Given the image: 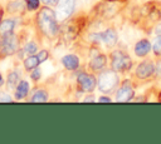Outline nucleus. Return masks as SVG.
<instances>
[{
	"mask_svg": "<svg viewBox=\"0 0 161 144\" xmlns=\"http://www.w3.org/2000/svg\"><path fill=\"white\" fill-rule=\"evenodd\" d=\"M152 50L156 55H161V34L155 36L152 41Z\"/></svg>",
	"mask_w": 161,
	"mask_h": 144,
	"instance_id": "obj_18",
	"label": "nucleus"
},
{
	"mask_svg": "<svg viewBox=\"0 0 161 144\" xmlns=\"http://www.w3.org/2000/svg\"><path fill=\"white\" fill-rule=\"evenodd\" d=\"M74 8H75V0H60V3H58V9L55 13L57 19L59 21L65 20L74 11Z\"/></svg>",
	"mask_w": 161,
	"mask_h": 144,
	"instance_id": "obj_6",
	"label": "nucleus"
},
{
	"mask_svg": "<svg viewBox=\"0 0 161 144\" xmlns=\"http://www.w3.org/2000/svg\"><path fill=\"white\" fill-rule=\"evenodd\" d=\"M155 70H156V71H157L158 74H161V61H160V63L157 64V69H155Z\"/></svg>",
	"mask_w": 161,
	"mask_h": 144,
	"instance_id": "obj_27",
	"label": "nucleus"
},
{
	"mask_svg": "<svg viewBox=\"0 0 161 144\" xmlns=\"http://www.w3.org/2000/svg\"><path fill=\"white\" fill-rule=\"evenodd\" d=\"M62 64L68 70H75L79 66V59L73 54H68L62 58Z\"/></svg>",
	"mask_w": 161,
	"mask_h": 144,
	"instance_id": "obj_10",
	"label": "nucleus"
},
{
	"mask_svg": "<svg viewBox=\"0 0 161 144\" xmlns=\"http://www.w3.org/2000/svg\"><path fill=\"white\" fill-rule=\"evenodd\" d=\"M151 50V44L148 40L146 39H142L140 40L136 45H135V54L137 56H145L148 54V51Z\"/></svg>",
	"mask_w": 161,
	"mask_h": 144,
	"instance_id": "obj_11",
	"label": "nucleus"
},
{
	"mask_svg": "<svg viewBox=\"0 0 161 144\" xmlns=\"http://www.w3.org/2000/svg\"><path fill=\"white\" fill-rule=\"evenodd\" d=\"M0 101H11V98L8 96L5 93H3V95L0 96Z\"/></svg>",
	"mask_w": 161,
	"mask_h": 144,
	"instance_id": "obj_24",
	"label": "nucleus"
},
{
	"mask_svg": "<svg viewBox=\"0 0 161 144\" xmlns=\"http://www.w3.org/2000/svg\"><path fill=\"white\" fill-rule=\"evenodd\" d=\"M36 56H38L39 61H40V63H43V61H45V60L48 59V51H47V50H42Z\"/></svg>",
	"mask_w": 161,
	"mask_h": 144,
	"instance_id": "obj_21",
	"label": "nucleus"
},
{
	"mask_svg": "<svg viewBox=\"0 0 161 144\" xmlns=\"http://www.w3.org/2000/svg\"><path fill=\"white\" fill-rule=\"evenodd\" d=\"M18 81H19V74H18V71L10 73L9 76H8V86L10 89H14L15 85L18 84Z\"/></svg>",
	"mask_w": 161,
	"mask_h": 144,
	"instance_id": "obj_17",
	"label": "nucleus"
},
{
	"mask_svg": "<svg viewBox=\"0 0 161 144\" xmlns=\"http://www.w3.org/2000/svg\"><path fill=\"white\" fill-rule=\"evenodd\" d=\"M132 96H133V89H132L130 81H123L122 86L117 91L116 100L118 103H125V101H130L132 99Z\"/></svg>",
	"mask_w": 161,
	"mask_h": 144,
	"instance_id": "obj_8",
	"label": "nucleus"
},
{
	"mask_svg": "<svg viewBox=\"0 0 161 144\" xmlns=\"http://www.w3.org/2000/svg\"><path fill=\"white\" fill-rule=\"evenodd\" d=\"M45 5H50V6H55V5H58V3H59V0H42Z\"/></svg>",
	"mask_w": 161,
	"mask_h": 144,
	"instance_id": "obj_23",
	"label": "nucleus"
},
{
	"mask_svg": "<svg viewBox=\"0 0 161 144\" xmlns=\"http://www.w3.org/2000/svg\"><path fill=\"white\" fill-rule=\"evenodd\" d=\"M18 49V39L13 33L6 34L0 40V51L3 55H11Z\"/></svg>",
	"mask_w": 161,
	"mask_h": 144,
	"instance_id": "obj_5",
	"label": "nucleus"
},
{
	"mask_svg": "<svg viewBox=\"0 0 161 144\" xmlns=\"http://www.w3.org/2000/svg\"><path fill=\"white\" fill-rule=\"evenodd\" d=\"M89 40L93 43H103L108 46H112L117 43V33L113 29H107L103 33H94L89 36Z\"/></svg>",
	"mask_w": 161,
	"mask_h": 144,
	"instance_id": "obj_4",
	"label": "nucleus"
},
{
	"mask_svg": "<svg viewBox=\"0 0 161 144\" xmlns=\"http://www.w3.org/2000/svg\"><path fill=\"white\" fill-rule=\"evenodd\" d=\"M29 91V84L28 81H20L16 86V90H15V98L16 99H23L26 96Z\"/></svg>",
	"mask_w": 161,
	"mask_h": 144,
	"instance_id": "obj_13",
	"label": "nucleus"
},
{
	"mask_svg": "<svg viewBox=\"0 0 161 144\" xmlns=\"http://www.w3.org/2000/svg\"><path fill=\"white\" fill-rule=\"evenodd\" d=\"M156 34H157V35L161 34V24H158V25L156 26Z\"/></svg>",
	"mask_w": 161,
	"mask_h": 144,
	"instance_id": "obj_26",
	"label": "nucleus"
},
{
	"mask_svg": "<svg viewBox=\"0 0 161 144\" xmlns=\"http://www.w3.org/2000/svg\"><path fill=\"white\" fill-rule=\"evenodd\" d=\"M38 25L40 28V30L43 31V34H45L49 38H54L58 31H59V26H58V19L55 13L49 9V8H43L40 9L38 16Z\"/></svg>",
	"mask_w": 161,
	"mask_h": 144,
	"instance_id": "obj_1",
	"label": "nucleus"
},
{
	"mask_svg": "<svg viewBox=\"0 0 161 144\" xmlns=\"http://www.w3.org/2000/svg\"><path fill=\"white\" fill-rule=\"evenodd\" d=\"M3 83H4V80H3V76H1V74H0V86L3 85Z\"/></svg>",
	"mask_w": 161,
	"mask_h": 144,
	"instance_id": "obj_29",
	"label": "nucleus"
},
{
	"mask_svg": "<svg viewBox=\"0 0 161 144\" xmlns=\"http://www.w3.org/2000/svg\"><path fill=\"white\" fill-rule=\"evenodd\" d=\"M48 99V94H47V91L45 90H42V89H39V90H36L35 93H34V95L31 96V101L33 103H43V101H45Z\"/></svg>",
	"mask_w": 161,
	"mask_h": 144,
	"instance_id": "obj_16",
	"label": "nucleus"
},
{
	"mask_svg": "<svg viewBox=\"0 0 161 144\" xmlns=\"http://www.w3.org/2000/svg\"><path fill=\"white\" fill-rule=\"evenodd\" d=\"M35 51H36V44L35 43H28L24 46V53L28 55H33V54H35Z\"/></svg>",
	"mask_w": 161,
	"mask_h": 144,
	"instance_id": "obj_19",
	"label": "nucleus"
},
{
	"mask_svg": "<svg viewBox=\"0 0 161 144\" xmlns=\"http://www.w3.org/2000/svg\"><path fill=\"white\" fill-rule=\"evenodd\" d=\"M119 83V78L116 74L114 70H104L99 74L98 78V88L103 93H111L113 91Z\"/></svg>",
	"mask_w": 161,
	"mask_h": 144,
	"instance_id": "obj_2",
	"label": "nucleus"
},
{
	"mask_svg": "<svg viewBox=\"0 0 161 144\" xmlns=\"http://www.w3.org/2000/svg\"><path fill=\"white\" fill-rule=\"evenodd\" d=\"M132 65L131 58L123 51H114L112 54V68L116 71L128 70Z\"/></svg>",
	"mask_w": 161,
	"mask_h": 144,
	"instance_id": "obj_3",
	"label": "nucleus"
},
{
	"mask_svg": "<svg viewBox=\"0 0 161 144\" xmlns=\"http://www.w3.org/2000/svg\"><path fill=\"white\" fill-rule=\"evenodd\" d=\"M104 65H106V56L102 55V54L96 55V56L91 60V63H89V66H91L93 70H101V69L104 68Z\"/></svg>",
	"mask_w": 161,
	"mask_h": 144,
	"instance_id": "obj_12",
	"label": "nucleus"
},
{
	"mask_svg": "<svg viewBox=\"0 0 161 144\" xmlns=\"http://www.w3.org/2000/svg\"><path fill=\"white\" fill-rule=\"evenodd\" d=\"M26 6L29 10H35L39 8V0H26Z\"/></svg>",
	"mask_w": 161,
	"mask_h": 144,
	"instance_id": "obj_20",
	"label": "nucleus"
},
{
	"mask_svg": "<svg viewBox=\"0 0 161 144\" xmlns=\"http://www.w3.org/2000/svg\"><path fill=\"white\" fill-rule=\"evenodd\" d=\"M1 14H3V13H1V9H0V20H1Z\"/></svg>",
	"mask_w": 161,
	"mask_h": 144,
	"instance_id": "obj_30",
	"label": "nucleus"
},
{
	"mask_svg": "<svg viewBox=\"0 0 161 144\" xmlns=\"http://www.w3.org/2000/svg\"><path fill=\"white\" fill-rule=\"evenodd\" d=\"M155 73V65L152 61H143L136 69V75L140 79H147Z\"/></svg>",
	"mask_w": 161,
	"mask_h": 144,
	"instance_id": "obj_9",
	"label": "nucleus"
},
{
	"mask_svg": "<svg viewBox=\"0 0 161 144\" xmlns=\"http://www.w3.org/2000/svg\"><path fill=\"white\" fill-rule=\"evenodd\" d=\"M77 83L80 88V90L83 91H92L94 88H96V79L93 75H89V74H86V73H79L78 76H77Z\"/></svg>",
	"mask_w": 161,
	"mask_h": 144,
	"instance_id": "obj_7",
	"label": "nucleus"
},
{
	"mask_svg": "<svg viewBox=\"0 0 161 144\" xmlns=\"http://www.w3.org/2000/svg\"><path fill=\"white\" fill-rule=\"evenodd\" d=\"M14 26H15V24H14V21L10 20V19H8V20L0 23V35L4 36V35H6V34L13 33Z\"/></svg>",
	"mask_w": 161,
	"mask_h": 144,
	"instance_id": "obj_14",
	"label": "nucleus"
},
{
	"mask_svg": "<svg viewBox=\"0 0 161 144\" xmlns=\"http://www.w3.org/2000/svg\"><path fill=\"white\" fill-rule=\"evenodd\" d=\"M39 64H40V61H39L38 56H35V55H30L29 58H26L24 60V68L26 70H33V69L38 68Z\"/></svg>",
	"mask_w": 161,
	"mask_h": 144,
	"instance_id": "obj_15",
	"label": "nucleus"
},
{
	"mask_svg": "<svg viewBox=\"0 0 161 144\" xmlns=\"http://www.w3.org/2000/svg\"><path fill=\"white\" fill-rule=\"evenodd\" d=\"M84 101H94V99H93L92 96H88V98L84 99Z\"/></svg>",
	"mask_w": 161,
	"mask_h": 144,
	"instance_id": "obj_28",
	"label": "nucleus"
},
{
	"mask_svg": "<svg viewBox=\"0 0 161 144\" xmlns=\"http://www.w3.org/2000/svg\"><path fill=\"white\" fill-rule=\"evenodd\" d=\"M98 100H99V103H102V101H106V103H111V98H106V96H101Z\"/></svg>",
	"mask_w": 161,
	"mask_h": 144,
	"instance_id": "obj_25",
	"label": "nucleus"
},
{
	"mask_svg": "<svg viewBox=\"0 0 161 144\" xmlns=\"http://www.w3.org/2000/svg\"><path fill=\"white\" fill-rule=\"evenodd\" d=\"M40 75H42V73H40V70H39L38 68L33 69V71H31V79H33V80H38V79H40Z\"/></svg>",
	"mask_w": 161,
	"mask_h": 144,
	"instance_id": "obj_22",
	"label": "nucleus"
}]
</instances>
